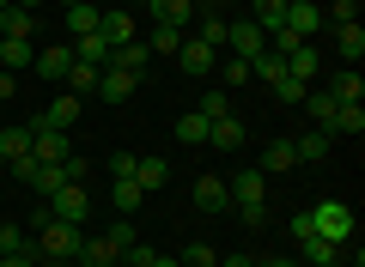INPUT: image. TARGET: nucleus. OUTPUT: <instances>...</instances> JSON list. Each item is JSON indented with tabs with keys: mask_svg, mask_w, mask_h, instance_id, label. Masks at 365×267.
I'll return each instance as SVG.
<instances>
[{
	"mask_svg": "<svg viewBox=\"0 0 365 267\" xmlns=\"http://www.w3.org/2000/svg\"><path fill=\"white\" fill-rule=\"evenodd\" d=\"M98 19H104V6H98V0H86V6H61V37H91V31H98Z\"/></svg>",
	"mask_w": 365,
	"mask_h": 267,
	"instance_id": "ddd939ff",
	"label": "nucleus"
},
{
	"mask_svg": "<svg viewBox=\"0 0 365 267\" xmlns=\"http://www.w3.org/2000/svg\"><path fill=\"white\" fill-rule=\"evenodd\" d=\"M61 6H86V0H61Z\"/></svg>",
	"mask_w": 365,
	"mask_h": 267,
	"instance_id": "13d9d810",
	"label": "nucleus"
},
{
	"mask_svg": "<svg viewBox=\"0 0 365 267\" xmlns=\"http://www.w3.org/2000/svg\"><path fill=\"white\" fill-rule=\"evenodd\" d=\"M195 115H207V122H220V115H232V98H225L220 85H207V91H201V103H195Z\"/></svg>",
	"mask_w": 365,
	"mask_h": 267,
	"instance_id": "c9c22d12",
	"label": "nucleus"
},
{
	"mask_svg": "<svg viewBox=\"0 0 365 267\" xmlns=\"http://www.w3.org/2000/svg\"><path fill=\"white\" fill-rule=\"evenodd\" d=\"M31 67H37V73L43 79H49V85H61V79H67V67H73V43H49V49H37V61H31Z\"/></svg>",
	"mask_w": 365,
	"mask_h": 267,
	"instance_id": "9d476101",
	"label": "nucleus"
},
{
	"mask_svg": "<svg viewBox=\"0 0 365 267\" xmlns=\"http://www.w3.org/2000/svg\"><path fill=\"white\" fill-rule=\"evenodd\" d=\"M61 177H67V182H86V177H91V164H86V158H67Z\"/></svg>",
	"mask_w": 365,
	"mask_h": 267,
	"instance_id": "49530a36",
	"label": "nucleus"
},
{
	"mask_svg": "<svg viewBox=\"0 0 365 267\" xmlns=\"http://www.w3.org/2000/svg\"><path fill=\"white\" fill-rule=\"evenodd\" d=\"M116 6H128V13H134V6H146V0H116Z\"/></svg>",
	"mask_w": 365,
	"mask_h": 267,
	"instance_id": "6e6d98bb",
	"label": "nucleus"
},
{
	"mask_svg": "<svg viewBox=\"0 0 365 267\" xmlns=\"http://www.w3.org/2000/svg\"><path fill=\"white\" fill-rule=\"evenodd\" d=\"M182 267H220V255H213L207 243H189V249H182Z\"/></svg>",
	"mask_w": 365,
	"mask_h": 267,
	"instance_id": "a19ab883",
	"label": "nucleus"
},
{
	"mask_svg": "<svg viewBox=\"0 0 365 267\" xmlns=\"http://www.w3.org/2000/svg\"><path fill=\"white\" fill-rule=\"evenodd\" d=\"M182 37H189V31H177V25H153V37H140V43H146L153 55H177Z\"/></svg>",
	"mask_w": 365,
	"mask_h": 267,
	"instance_id": "c756f323",
	"label": "nucleus"
},
{
	"mask_svg": "<svg viewBox=\"0 0 365 267\" xmlns=\"http://www.w3.org/2000/svg\"><path fill=\"white\" fill-rule=\"evenodd\" d=\"M146 61H153V49H146L140 37H134V43H116V49H110V67H122V73H134V79L146 73Z\"/></svg>",
	"mask_w": 365,
	"mask_h": 267,
	"instance_id": "aec40b11",
	"label": "nucleus"
},
{
	"mask_svg": "<svg viewBox=\"0 0 365 267\" xmlns=\"http://www.w3.org/2000/svg\"><path fill=\"white\" fill-rule=\"evenodd\" d=\"M170 134H177L182 146H207V115H195V110H189L177 127H170Z\"/></svg>",
	"mask_w": 365,
	"mask_h": 267,
	"instance_id": "473e14b6",
	"label": "nucleus"
},
{
	"mask_svg": "<svg viewBox=\"0 0 365 267\" xmlns=\"http://www.w3.org/2000/svg\"><path fill=\"white\" fill-rule=\"evenodd\" d=\"M304 225H311L323 243L347 249V243H353V206L347 201H317V206H304Z\"/></svg>",
	"mask_w": 365,
	"mask_h": 267,
	"instance_id": "7ed1b4c3",
	"label": "nucleus"
},
{
	"mask_svg": "<svg viewBox=\"0 0 365 267\" xmlns=\"http://www.w3.org/2000/svg\"><path fill=\"white\" fill-rule=\"evenodd\" d=\"M189 6H207V13H213V0H189Z\"/></svg>",
	"mask_w": 365,
	"mask_h": 267,
	"instance_id": "4d7b16f0",
	"label": "nucleus"
},
{
	"mask_svg": "<svg viewBox=\"0 0 365 267\" xmlns=\"http://www.w3.org/2000/svg\"><path fill=\"white\" fill-rule=\"evenodd\" d=\"M304 91H311V85H299V79H280V85H274V98H280V103H304Z\"/></svg>",
	"mask_w": 365,
	"mask_h": 267,
	"instance_id": "a18cd8bd",
	"label": "nucleus"
},
{
	"mask_svg": "<svg viewBox=\"0 0 365 267\" xmlns=\"http://www.w3.org/2000/svg\"><path fill=\"white\" fill-rule=\"evenodd\" d=\"M31 127V158L37 164H67L73 158V140H67L61 127H43V122H25Z\"/></svg>",
	"mask_w": 365,
	"mask_h": 267,
	"instance_id": "39448f33",
	"label": "nucleus"
},
{
	"mask_svg": "<svg viewBox=\"0 0 365 267\" xmlns=\"http://www.w3.org/2000/svg\"><path fill=\"white\" fill-rule=\"evenodd\" d=\"M195 37H207L213 49H220V43H225V19H220V13H207V19H201V31H195Z\"/></svg>",
	"mask_w": 365,
	"mask_h": 267,
	"instance_id": "79ce46f5",
	"label": "nucleus"
},
{
	"mask_svg": "<svg viewBox=\"0 0 365 267\" xmlns=\"http://www.w3.org/2000/svg\"><path fill=\"white\" fill-rule=\"evenodd\" d=\"M292 158H299V164H323L329 158V134L323 127H317V134H292Z\"/></svg>",
	"mask_w": 365,
	"mask_h": 267,
	"instance_id": "393cba45",
	"label": "nucleus"
},
{
	"mask_svg": "<svg viewBox=\"0 0 365 267\" xmlns=\"http://www.w3.org/2000/svg\"><path fill=\"white\" fill-rule=\"evenodd\" d=\"M329 134H365V110L359 103H341V110L329 115Z\"/></svg>",
	"mask_w": 365,
	"mask_h": 267,
	"instance_id": "7c9ffc66",
	"label": "nucleus"
},
{
	"mask_svg": "<svg viewBox=\"0 0 365 267\" xmlns=\"http://www.w3.org/2000/svg\"><path fill=\"white\" fill-rule=\"evenodd\" d=\"M98 37H104L110 49H116V43H134V13L110 0V6H104V19H98Z\"/></svg>",
	"mask_w": 365,
	"mask_h": 267,
	"instance_id": "9b49d317",
	"label": "nucleus"
},
{
	"mask_svg": "<svg viewBox=\"0 0 365 267\" xmlns=\"http://www.w3.org/2000/svg\"><path fill=\"white\" fill-rule=\"evenodd\" d=\"M220 79H225V85H250V61L225 55V61H220Z\"/></svg>",
	"mask_w": 365,
	"mask_h": 267,
	"instance_id": "ea45409f",
	"label": "nucleus"
},
{
	"mask_svg": "<svg viewBox=\"0 0 365 267\" xmlns=\"http://www.w3.org/2000/svg\"><path fill=\"white\" fill-rule=\"evenodd\" d=\"M6 170H13V182H37V170H43V164H37V158L25 152V158H13V164H6Z\"/></svg>",
	"mask_w": 365,
	"mask_h": 267,
	"instance_id": "c03bdc74",
	"label": "nucleus"
},
{
	"mask_svg": "<svg viewBox=\"0 0 365 267\" xmlns=\"http://www.w3.org/2000/svg\"><path fill=\"white\" fill-rule=\"evenodd\" d=\"M329 98H335V103H359V98H365V79H359V67H347V73H341L335 85H329Z\"/></svg>",
	"mask_w": 365,
	"mask_h": 267,
	"instance_id": "2f4dec72",
	"label": "nucleus"
},
{
	"mask_svg": "<svg viewBox=\"0 0 365 267\" xmlns=\"http://www.w3.org/2000/svg\"><path fill=\"white\" fill-rule=\"evenodd\" d=\"M79 110H86V103H79L73 91H55V103H49L43 115H37V122H43V127H61V134H67V127L79 122Z\"/></svg>",
	"mask_w": 365,
	"mask_h": 267,
	"instance_id": "dca6fc26",
	"label": "nucleus"
},
{
	"mask_svg": "<svg viewBox=\"0 0 365 267\" xmlns=\"http://www.w3.org/2000/svg\"><path fill=\"white\" fill-rule=\"evenodd\" d=\"M0 267H37V249H25V255H0Z\"/></svg>",
	"mask_w": 365,
	"mask_h": 267,
	"instance_id": "de8ad7c7",
	"label": "nucleus"
},
{
	"mask_svg": "<svg viewBox=\"0 0 365 267\" xmlns=\"http://www.w3.org/2000/svg\"><path fill=\"white\" fill-rule=\"evenodd\" d=\"M79 243H86V225H61V219H49V225H37L31 249H37V261H73Z\"/></svg>",
	"mask_w": 365,
	"mask_h": 267,
	"instance_id": "20e7f679",
	"label": "nucleus"
},
{
	"mask_svg": "<svg viewBox=\"0 0 365 267\" xmlns=\"http://www.w3.org/2000/svg\"><path fill=\"white\" fill-rule=\"evenodd\" d=\"M177 67H182L189 79H207L213 67H220V49H213L207 37H182V49H177Z\"/></svg>",
	"mask_w": 365,
	"mask_h": 267,
	"instance_id": "0eeeda50",
	"label": "nucleus"
},
{
	"mask_svg": "<svg viewBox=\"0 0 365 267\" xmlns=\"http://www.w3.org/2000/svg\"><path fill=\"white\" fill-rule=\"evenodd\" d=\"M323 25H359V0H335L323 13Z\"/></svg>",
	"mask_w": 365,
	"mask_h": 267,
	"instance_id": "4c0bfd02",
	"label": "nucleus"
},
{
	"mask_svg": "<svg viewBox=\"0 0 365 267\" xmlns=\"http://www.w3.org/2000/svg\"><path fill=\"white\" fill-rule=\"evenodd\" d=\"M280 61H287V79L311 85V79H317V67H323V55H317L311 43H299V49H292V55H280Z\"/></svg>",
	"mask_w": 365,
	"mask_h": 267,
	"instance_id": "412c9836",
	"label": "nucleus"
},
{
	"mask_svg": "<svg viewBox=\"0 0 365 267\" xmlns=\"http://www.w3.org/2000/svg\"><path fill=\"white\" fill-rule=\"evenodd\" d=\"M335 55L347 67H359V55H365V31L359 25H335Z\"/></svg>",
	"mask_w": 365,
	"mask_h": 267,
	"instance_id": "a878e982",
	"label": "nucleus"
},
{
	"mask_svg": "<svg viewBox=\"0 0 365 267\" xmlns=\"http://www.w3.org/2000/svg\"><path fill=\"white\" fill-rule=\"evenodd\" d=\"M13 6H25V13H37V6H43V0H13Z\"/></svg>",
	"mask_w": 365,
	"mask_h": 267,
	"instance_id": "864d4df0",
	"label": "nucleus"
},
{
	"mask_svg": "<svg viewBox=\"0 0 365 267\" xmlns=\"http://www.w3.org/2000/svg\"><path fill=\"white\" fill-rule=\"evenodd\" d=\"M287 170H299V158H292V134H274V140L262 146V177H287Z\"/></svg>",
	"mask_w": 365,
	"mask_h": 267,
	"instance_id": "f8f14e48",
	"label": "nucleus"
},
{
	"mask_svg": "<svg viewBox=\"0 0 365 267\" xmlns=\"http://www.w3.org/2000/svg\"><path fill=\"white\" fill-rule=\"evenodd\" d=\"M195 206H201V213H225V206H232L225 177H195Z\"/></svg>",
	"mask_w": 365,
	"mask_h": 267,
	"instance_id": "5701e85b",
	"label": "nucleus"
},
{
	"mask_svg": "<svg viewBox=\"0 0 365 267\" xmlns=\"http://www.w3.org/2000/svg\"><path fill=\"white\" fill-rule=\"evenodd\" d=\"M146 13H153V25H177V31H189L195 6H189V0H146Z\"/></svg>",
	"mask_w": 365,
	"mask_h": 267,
	"instance_id": "4be33fe9",
	"label": "nucleus"
},
{
	"mask_svg": "<svg viewBox=\"0 0 365 267\" xmlns=\"http://www.w3.org/2000/svg\"><path fill=\"white\" fill-rule=\"evenodd\" d=\"M19 91V73H6V67H0V98H13Z\"/></svg>",
	"mask_w": 365,
	"mask_h": 267,
	"instance_id": "09e8293b",
	"label": "nucleus"
},
{
	"mask_svg": "<svg viewBox=\"0 0 365 267\" xmlns=\"http://www.w3.org/2000/svg\"><path fill=\"white\" fill-rule=\"evenodd\" d=\"M244 140H250V127L237 122V115H220V122H207V146H220V152H237Z\"/></svg>",
	"mask_w": 365,
	"mask_h": 267,
	"instance_id": "2eb2a0df",
	"label": "nucleus"
},
{
	"mask_svg": "<svg viewBox=\"0 0 365 267\" xmlns=\"http://www.w3.org/2000/svg\"><path fill=\"white\" fill-rule=\"evenodd\" d=\"M61 182H67V177H61V164H43V170H37V182H31V189H37L43 201H49V194L61 189Z\"/></svg>",
	"mask_w": 365,
	"mask_h": 267,
	"instance_id": "58836bf2",
	"label": "nucleus"
},
{
	"mask_svg": "<svg viewBox=\"0 0 365 267\" xmlns=\"http://www.w3.org/2000/svg\"><path fill=\"white\" fill-rule=\"evenodd\" d=\"M110 182H134V152H116V158H110Z\"/></svg>",
	"mask_w": 365,
	"mask_h": 267,
	"instance_id": "37998d69",
	"label": "nucleus"
},
{
	"mask_svg": "<svg viewBox=\"0 0 365 267\" xmlns=\"http://www.w3.org/2000/svg\"><path fill=\"white\" fill-rule=\"evenodd\" d=\"M128 243H134V225H128V219H116L110 231H86V243H79L73 261L79 267H116L122 255H128Z\"/></svg>",
	"mask_w": 365,
	"mask_h": 267,
	"instance_id": "f03ea898",
	"label": "nucleus"
},
{
	"mask_svg": "<svg viewBox=\"0 0 365 267\" xmlns=\"http://www.w3.org/2000/svg\"><path fill=\"white\" fill-rule=\"evenodd\" d=\"M6 6H13V0H0V13H6Z\"/></svg>",
	"mask_w": 365,
	"mask_h": 267,
	"instance_id": "bf43d9fd",
	"label": "nucleus"
},
{
	"mask_svg": "<svg viewBox=\"0 0 365 267\" xmlns=\"http://www.w3.org/2000/svg\"><path fill=\"white\" fill-rule=\"evenodd\" d=\"M31 61H37V43L31 37H0V67L6 73H25Z\"/></svg>",
	"mask_w": 365,
	"mask_h": 267,
	"instance_id": "a211bd4d",
	"label": "nucleus"
},
{
	"mask_svg": "<svg viewBox=\"0 0 365 267\" xmlns=\"http://www.w3.org/2000/svg\"><path fill=\"white\" fill-rule=\"evenodd\" d=\"M25 152H31V127H0V164H13Z\"/></svg>",
	"mask_w": 365,
	"mask_h": 267,
	"instance_id": "c85d7f7f",
	"label": "nucleus"
},
{
	"mask_svg": "<svg viewBox=\"0 0 365 267\" xmlns=\"http://www.w3.org/2000/svg\"><path fill=\"white\" fill-rule=\"evenodd\" d=\"M49 213L61 219V225H86V219H91V194H86V182H61V189L49 194Z\"/></svg>",
	"mask_w": 365,
	"mask_h": 267,
	"instance_id": "423d86ee",
	"label": "nucleus"
},
{
	"mask_svg": "<svg viewBox=\"0 0 365 267\" xmlns=\"http://www.w3.org/2000/svg\"><path fill=\"white\" fill-rule=\"evenodd\" d=\"M31 249V231L25 225H0V255H25Z\"/></svg>",
	"mask_w": 365,
	"mask_h": 267,
	"instance_id": "e433bc0d",
	"label": "nucleus"
},
{
	"mask_svg": "<svg viewBox=\"0 0 365 267\" xmlns=\"http://www.w3.org/2000/svg\"><path fill=\"white\" fill-rule=\"evenodd\" d=\"M304 110H311V122H317V127H323V134H329V115H335L341 103L329 98V91H304Z\"/></svg>",
	"mask_w": 365,
	"mask_h": 267,
	"instance_id": "f704fd0d",
	"label": "nucleus"
},
{
	"mask_svg": "<svg viewBox=\"0 0 365 267\" xmlns=\"http://www.w3.org/2000/svg\"><path fill=\"white\" fill-rule=\"evenodd\" d=\"M280 31H292V37H317L323 31V6H311V0H287V25Z\"/></svg>",
	"mask_w": 365,
	"mask_h": 267,
	"instance_id": "4468645a",
	"label": "nucleus"
},
{
	"mask_svg": "<svg viewBox=\"0 0 365 267\" xmlns=\"http://www.w3.org/2000/svg\"><path fill=\"white\" fill-rule=\"evenodd\" d=\"M140 201H146V194H140V182H110V206H116L122 219H128Z\"/></svg>",
	"mask_w": 365,
	"mask_h": 267,
	"instance_id": "72a5a7b5",
	"label": "nucleus"
},
{
	"mask_svg": "<svg viewBox=\"0 0 365 267\" xmlns=\"http://www.w3.org/2000/svg\"><path fill=\"white\" fill-rule=\"evenodd\" d=\"M134 91H140V79H134V73H122V67H104V79H98V98H104V103H128Z\"/></svg>",
	"mask_w": 365,
	"mask_h": 267,
	"instance_id": "f3484780",
	"label": "nucleus"
},
{
	"mask_svg": "<svg viewBox=\"0 0 365 267\" xmlns=\"http://www.w3.org/2000/svg\"><path fill=\"white\" fill-rule=\"evenodd\" d=\"M153 267H182V261H177V255H153Z\"/></svg>",
	"mask_w": 365,
	"mask_h": 267,
	"instance_id": "3c124183",
	"label": "nucleus"
},
{
	"mask_svg": "<svg viewBox=\"0 0 365 267\" xmlns=\"http://www.w3.org/2000/svg\"><path fill=\"white\" fill-rule=\"evenodd\" d=\"M250 25H262V37L287 25V0H250Z\"/></svg>",
	"mask_w": 365,
	"mask_h": 267,
	"instance_id": "b1692460",
	"label": "nucleus"
},
{
	"mask_svg": "<svg viewBox=\"0 0 365 267\" xmlns=\"http://www.w3.org/2000/svg\"><path fill=\"white\" fill-rule=\"evenodd\" d=\"M165 177H170V164H165V158H134V182H140V194L165 189Z\"/></svg>",
	"mask_w": 365,
	"mask_h": 267,
	"instance_id": "bb28decb",
	"label": "nucleus"
},
{
	"mask_svg": "<svg viewBox=\"0 0 365 267\" xmlns=\"http://www.w3.org/2000/svg\"><path fill=\"white\" fill-rule=\"evenodd\" d=\"M225 194H232V213L244 219L250 231L268 225V177H262V170H237V177H225Z\"/></svg>",
	"mask_w": 365,
	"mask_h": 267,
	"instance_id": "f257e3e1",
	"label": "nucleus"
},
{
	"mask_svg": "<svg viewBox=\"0 0 365 267\" xmlns=\"http://www.w3.org/2000/svg\"><path fill=\"white\" fill-rule=\"evenodd\" d=\"M225 43H232L237 61H256L262 49H268V37H262V25H250V19H237V25H225Z\"/></svg>",
	"mask_w": 365,
	"mask_h": 267,
	"instance_id": "1a4fd4ad",
	"label": "nucleus"
},
{
	"mask_svg": "<svg viewBox=\"0 0 365 267\" xmlns=\"http://www.w3.org/2000/svg\"><path fill=\"white\" fill-rule=\"evenodd\" d=\"M292 237H299V249H304V267H329V261H341V249L317 237V231L304 225V213H292Z\"/></svg>",
	"mask_w": 365,
	"mask_h": 267,
	"instance_id": "6e6552de",
	"label": "nucleus"
},
{
	"mask_svg": "<svg viewBox=\"0 0 365 267\" xmlns=\"http://www.w3.org/2000/svg\"><path fill=\"white\" fill-rule=\"evenodd\" d=\"M0 37H37V13L6 6V13H0Z\"/></svg>",
	"mask_w": 365,
	"mask_h": 267,
	"instance_id": "cd10ccee",
	"label": "nucleus"
},
{
	"mask_svg": "<svg viewBox=\"0 0 365 267\" xmlns=\"http://www.w3.org/2000/svg\"><path fill=\"white\" fill-rule=\"evenodd\" d=\"M220 267H256V255H225Z\"/></svg>",
	"mask_w": 365,
	"mask_h": 267,
	"instance_id": "8fccbe9b",
	"label": "nucleus"
},
{
	"mask_svg": "<svg viewBox=\"0 0 365 267\" xmlns=\"http://www.w3.org/2000/svg\"><path fill=\"white\" fill-rule=\"evenodd\" d=\"M98 79H104V67H86V61H73V67H67V79H61V91H73V98L86 103V98H98Z\"/></svg>",
	"mask_w": 365,
	"mask_h": 267,
	"instance_id": "6ab92c4d",
	"label": "nucleus"
},
{
	"mask_svg": "<svg viewBox=\"0 0 365 267\" xmlns=\"http://www.w3.org/2000/svg\"><path fill=\"white\" fill-rule=\"evenodd\" d=\"M256 267H304V261H256Z\"/></svg>",
	"mask_w": 365,
	"mask_h": 267,
	"instance_id": "603ef678",
	"label": "nucleus"
},
{
	"mask_svg": "<svg viewBox=\"0 0 365 267\" xmlns=\"http://www.w3.org/2000/svg\"><path fill=\"white\" fill-rule=\"evenodd\" d=\"M329 267H365V261H359V255H353V261H329Z\"/></svg>",
	"mask_w": 365,
	"mask_h": 267,
	"instance_id": "5fc2aeb1",
	"label": "nucleus"
}]
</instances>
